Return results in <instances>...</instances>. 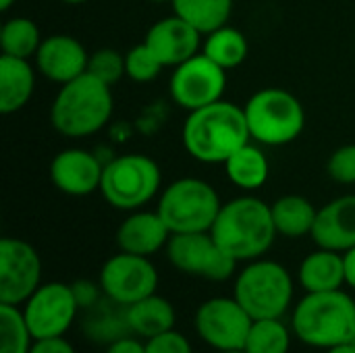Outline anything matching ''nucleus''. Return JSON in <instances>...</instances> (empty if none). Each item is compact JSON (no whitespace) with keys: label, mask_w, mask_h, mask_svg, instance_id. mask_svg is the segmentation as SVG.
Here are the masks:
<instances>
[{"label":"nucleus","mask_w":355,"mask_h":353,"mask_svg":"<svg viewBox=\"0 0 355 353\" xmlns=\"http://www.w3.org/2000/svg\"><path fill=\"white\" fill-rule=\"evenodd\" d=\"M252 141L260 146H287L295 141L306 127L302 102L287 89H258L243 106Z\"/></svg>","instance_id":"obj_6"},{"label":"nucleus","mask_w":355,"mask_h":353,"mask_svg":"<svg viewBox=\"0 0 355 353\" xmlns=\"http://www.w3.org/2000/svg\"><path fill=\"white\" fill-rule=\"evenodd\" d=\"M254 318L231 295H218L202 302L193 314L196 335L212 352L243 350Z\"/></svg>","instance_id":"obj_11"},{"label":"nucleus","mask_w":355,"mask_h":353,"mask_svg":"<svg viewBox=\"0 0 355 353\" xmlns=\"http://www.w3.org/2000/svg\"><path fill=\"white\" fill-rule=\"evenodd\" d=\"M233 298L254 320L285 318L295 306V283L281 262L258 258L235 275Z\"/></svg>","instance_id":"obj_5"},{"label":"nucleus","mask_w":355,"mask_h":353,"mask_svg":"<svg viewBox=\"0 0 355 353\" xmlns=\"http://www.w3.org/2000/svg\"><path fill=\"white\" fill-rule=\"evenodd\" d=\"M35 92V71L29 60L0 56V112H19Z\"/></svg>","instance_id":"obj_22"},{"label":"nucleus","mask_w":355,"mask_h":353,"mask_svg":"<svg viewBox=\"0 0 355 353\" xmlns=\"http://www.w3.org/2000/svg\"><path fill=\"white\" fill-rule=\"evenodd\" d=\"M218 191L204 179L183 177L166 185L158 198L156 212L175 233H206L220 212Z\"/></svg>","instance_id":"obj_7"},{"label":"nucleus","mask_w":355,"mask_h":353,"mask_svg":"<svg viewBox=\"0 0 355 353\" xmlns=\"http://www.w3.org/2000/svg\"><path fill=\"white\" fill-rule=\"evenodd\" d=\"M42 285L37 250L17 237L0 239V304L21 306Z\"/></svg>","instance_id":"obj_14"},{"label":"nucleus","mask_w":355,"mask_h":353,"mask_svg":"<svg viewBox=\"0 0 355 353\" xmlns=\"http://www.w3.org/2000/svg\"><path fill=\"white\" fill-rule=\"evenodd\" d=\"M23 318L33 339L67 337L71 327L79 318V304L73 287L60 281L42 283L23 304Z\"/></svg>","instance_id":"obj_10"},{"label":"nucleus","mask_w":355,"mask_h":353,"mask_svg":"<svg viewBox=\"0 0 355 353\" xmlns=\"http://www.w3.org/2000/svg\"><path fill=\"white\" fill-rule=\"evenodd\" d=\"M104 353H146V341L129 333V335L112 341L110 345H106Z\"/></svg>","instance_id":"obj_37"},{"label":"nucleus","mask_w":355,"mask_h":353,"mask_svg":"<svg viewBox=\"0 0 355 353\" xmlns=\"http://www.w3.org/2000/svg\"><path fill=\"white\" fill-rule=\"evenodd\" d=\"M270 210H272V221H275V229L279 235L287 239H300V237L312 235L318 208L308 198L297 196V193L281 196L279 200L270 204Z\"/></svg>","instance_id":"obj_25"},{"label":"nucleus","mask_w":355,"mask_h":353,"mask_svg":"<svg viewBox=\"0 0 355 353\" xmlns=\"http://www.w3.org/2000/svg\"><path fill=\"white\" fill-rule=\"evenodd\" d=\"M148 2H156V4H162V2H171V0H148Z\"/></svg>","instance_id":"obj_43"},{"label":"nucleus","mask_w":355,"mask_h":353,"mask_svg":"<svg viewBox=\"0 0 355 353\" xmlns=\"http://www.w3.org/2000/svg\"><path fill=\"white\" fill-rule=\"evenodd\" d=\"M160 183V166L150 156L123 154L104 164L100 193L108 206L133 212L156 198Z\"/></svg>","instance_id":"obj_8"},{"label":"nucleus","mask_w":355,"mask_h":353,"mask_svg":"<svg viewBox=\"0 0 355 353\" xmlns=\"http://www.w3.org/2000/svg\"><path fill=\"white\" fill-rule=\"evenodd\" d=\"M187 154L204 164L225 162L233 152L252 141L243 106L218 100L187 112L181 131Z\"/></svg>","instance_id":"obj_2"},{"label":"nucleus","mask_w":355,"mask_h":353,"mask_svg":"<svg viewBox=\"0 0 355 353\" xmlns=\"http://www.w3.org/2000/svg\"><path fill=\"white\" fill-rule=\"evenodd\" d=\"M98 283L108 300L127 308L156 293L158 270L150 258L119 250L102 264Z\"/></svg>","instance_id":"obj_13"},{"label":"nucleus","mask_w":355,"mask_h":353,"mask_svg":"<svg viewBox=\"0 0 355 353\" xmlns=\"http://www.w3.org/2000/svg\"><path fill=\"white\" fill-rule=\"evenodd\" d=\"M291 325L285 318L254 320L243 350L248 353H289L293 343Z\"/></svg>","instance_id":"obj_29"},{"label":"nucleus","mask_w":355,"mask_h":353,"mask_svg":"<svg viewBox=\"0 0 355 353\" xmlns=\"http://www.w3.org/2000/svg\"><path fill=\"white\" fill-rule=\"evenodd\" d=\"M15 2H17V0H0V10H2V12L10 10V6H12Z\"/></svg>","instance_id":"obj_40"},{"label":"nucleus","mask_w":355,"mask_h":353,"mask_svg":"<svg viewBox=\"0 0 355 353\" xmlns=\"http://www.w3.org/2000/svg\"><path fill=\"white\" fill-rule=\"evenodd\" d=\"M112 110V85L92 73H83L60 85L50 106V123L60 135L83 139L104 129Z\"/></svg>","instance_id":"obj_4"},{"label":"nucleus","mask_w":355,"mask_h":353,"mask_svg":"<svg viewBox=\"0 0 355 353\" xmlns=\"http://www.w3.org/2000/svg\"><path fill=\"white\" fill-rule=\"evenodd\" d=\"M214 353H248L245 350H233V352H214Z\"/></svg>","instance_id":"obj_42"},{"label":"nucleus","mask_w":355,"mask_h":353,"mask_svg":"<svg viewBox=\"0 0 355 353\" xmlns=\"http://www.w3.org/2000/svg\"><path fill=\"white\" fill-rule=\"evenodd\" d=\"M166 67L158 60V56L141 42L133 46L125 54V77L135 83H150L154 81Z\"/></svg>","instance_id":"obj_31"},{"label":"nucleus","mask_w":355,"mask_h":353,"mask_svg":"<svg viewBox=\"0 0 355 353\" xmlns=\"http://www.w3.org/2000/svg\"><path fill=\"white\" fill-rule=\"evenodd\" d=\"M33 341L21 306L0 304V353H29Z\"/></svg>","instance_id":"obj_30"},{"label":"nucleus","mask_w":355,"mask_h":353,"mask_svg":"<svg viewBox=\"0 0 355 353\" xmlns=\"http://www.w3.org/2000/svg\"><path fill=\"white\" fill-rule=\"evenodd\" d=\"M202 52L212 58L216 64H220L225 71L237 69L243 64V60L250 54V44L243 31L237 27H231L229 23L206 33L202 40Z\"/></svg>","instance_id":"obj_26"},{"label":"nucleus","mask_w":355,"mask_h":353,"mask_svg":"<svg viewBox=\"0 0 355 353\" xmlns=\"http://www.w3.org/2000/svg\"><path fill=\"white\" fill-rule=\"evenodd\" d=\"M327 175L341 183V185H354L355 183V144H347L337 148L329 162H327Z\"/></svg>","instance_id":"obj_33"},{"label":"nucleus","mask_w":355,"mask_h":353,"mask_svg":"<svg viewBox=\"0 0 355 353\" xmlns=\"http://www.w3.org/2000/svg\"><path fill=\"white\" fill-rule=\"evenodd\" d=\"M223 166L227 179L243 191L260 189L270 175L268 158L256 141H248L245 146H241L223 162Z\"/></svg>","instance_id":"obj_24"},{"label":"nucleus","mask_w":355,"mask_h":353,"mask_svg":"<svg viewBox=\"0 0 355 353\" xmlns=\"http://www.w3.org/2000/svg\"><path fill=\"white\" fill-rule=\"evenodd\" d=\"M354 343H355V341H354Z\"/></svg>","instance_id":"obj_44"},{"label":"nucleus","mask_w":355,"mask_h":353,"mask_svg":"<svg viewBox=\"0 0 355 353\" xmlns=\"http://www.w3.org/2000/svg\"><path fill=\"white\" fill-rule=\"evenodd\" d=\"M40 27L27 17H10L0 27V48L2 54L15 58H35L42 44Z\"/></svg>","instance_id":"obj_28"},{"label":"nucleus","mask_w":355,"mask_h":353,"mask_svg":"<svg viewBox=\"0 0 355 353\" xmlns=\"http://www.w3.org/2000/svg\"><path fill=\"white\" fill-rule=\"evenodd\" d=\"M71 287H73V293H75V300H77L81 312L89 310L92 306H96L104 298L100 283H94L89 279H79V281L71 283Z\"/></svg>","instance_id":"obj_35"},{"label":"nucleus","mask_w":355,"mask_h":353,"mask_svg":"<svg viewBox=\"0 0 355 353\" xmlns=\"http://www.w3.org/2000/svg\"><path fill=\"white\" fill-rule=\"evenodd\" d=\"M35 69L50 81L64 85L87 73L89 54L85 46L69 33H52L42 40L35 54Z\"/></svg>","instance_id":"obj_17"},{"label":"nucleus","mask_w":355,"mask_h":353,"mask_svg":"<svg viewBox=\"0 0 355 353\" xmlns=\"http://www.w3.org/2000/svg\"><path fill=\"white\" fill-rule=\"evenodd\" d=\"M324 353H355V343H345V345H337V347H331Z\"/></svg>","instance_id":"obj_39"},{"label":"nucleus","mask_w":355,"mask_h":353,"mask_svg":"<svg viewBox=\"0 0 355 353\" xmlns=\"http://www.w3.org/2000/svg\"><path fill=\"white\" fill-rule=\"evenodd\" d=\"M104 162L83 148L60 150L50 162V179L58 191L73 198H83L100 189Z\"/></svg>","instance_id":"obj_15"},{"label":"nucleus","mask_w":355,"mask_h":353,"mask_svg":"<svg viewBox=\"0 0 355 353\" xmlns=\"http://www.w3.org/2000/svg\"><path fill=\"white\" fill-rule=\"evenodd\" d=\"M202 37L204 35L196 27L173 12L171 17H164L150 25L144 44L158 56V60L166 69H175L177 64L202 52Z\"/></svg>","instance_id":"obj_16"},{"label":"nucleus","mask_w":355,"mask_h":353,"mask_svg":"<svg viewBox=\"0 0 355 353\" xmlns=\"http://www.w3.org/2000/svg\"><path fill=\"white\" fill-rule=\"evenodd\" d=\"M87 73L102 79L108 85H116L125 77V54H119L112 48H100L89 54Z\"/></svg>","instance_id":"obj_32"},{"label":"nucleus","mask_w":355,"mask_h":353,"mask_svg":"<svg viewBox=\"0 0 355 353\" xmlns=\"http://www.w3.org/2000/svg\"><path fill=\"white\" fill-rule=\"evenodd\" d=\"M79 329L89 343L104 347L131 333L127 325V308L108 300L106 295L89 310H83Z\"/></svg>","instance_id":"obj_21"},{"label":"nucleus","mask_w":355,"mask_h":353,"mask_svg":"<svg viewBox=\"0 0 355 353\" xmlns=\"http://www.w3.org/2000/svg\"><path fill=\"white\" fill-rule=\"evenodd\" d=\"M345 258V285L355 291V248L343 254Z\"/></svg>","instance_id":"obj_38"},{"label":"nucleus","mask_w":355,"mask_h":353,"mask_svg":"<svg viewBox=\"0 0 355 353\" xmlns=\"http://www.w3.org/2000/svg\"><path fill=\"white\" fill-rule=\"evenodd\" d=\"M310 237L314 239L316 248L341 254L355 248V193L339 196L318 208Z\"/></svg>","instance_id":"obj_18"},{"label":"nucleus","mask_w":355,"mask_h":353,"mask_svg":"<svg viewBox=\"0 0 355 353\" xmlns=\"http://www.w3.org/2000/svg\"><path fill=\"white\" fill-rule=\"evenodd\" d=\"M164 250L168 262L183 275L212 283H225L237 275V260L214 241L210 231L175 233Z\"/></svg>","instance_id":"obj_9"},{"label":"nucleus","mask_w":355,"mask_h":353,"mask_svg":"<svg viewBox=\"0 0 355 353\" xmlns=\"http://www.w3.org/2000/svg\"><path fill=\"white\" fill-rule=\"evenodd\" d=\"M127 325L131 335L148 341L152 337L173 331L177 325V312L166 298L152 293L127 306Z\"/></svg>","instance_id":"obj_23"},{"label":"nucleus","mask_w":355,"mask_h":353,"mask_svg":"<svg viewBox=\"0 0 355 353\" xmlns=\"http://www.w3.org/2000/svg\"><path fill=\"white\" fill-rule=\"evenodd\" d=\"M293 337L312 350H331L355 341V300L343 289L306 293L289 314Z\"/></svg>","instance_id":"obj_1"},{"label":"nucleus","mask_w":355,"mask_h":353,"mask_svg":"<svg viewBox=\"0 0 355 353\" xmlns=\"http://www.w3.org/2000/svg\"><path fill=\"white\" fill-rule=\"evenodd\" d=\"M29 353H77L73 343L67 337H52V339H37Z\"/></svg>","instance_id":"obj_36"},{"label":"nucleus","mask_w":355,"mask_h":353,"mask_svg":"<svg viewBox=\"0 0 355 353\" xmlns=\"http://www.w3.org/2000/svg\"><path fill=\"white\" fill-rule=\"evenodd\" d=\"M214 241L237 262L262 258L277 239L270 204L254 196H241L220 206L210 229Z\"/></svg>","instance_id":"obj_3"},{"label":"nucleus","mask_w":355,"mask_h":353,"mask_svg":"<svg viewBox=\"0 0 355 353\" xmlns=\"http://www.w3.org/2000/svg\"><path fill=\"white\" fill-rule=\"evenodd\" d=\"M60 2H64V4H83V2H87V0H60Z\"/></svg>","instance_id":"obj_41"},{"label":"nucleus","mask_w":355,"mask_h":353,"mask_svg":"<svg viewBox=\"0 0 355 353\" xmlns=\"http://www.w3.org/2000/svg\"><path fill=\"white\" fill-rule=\"evenodd\" d=\"M171 231L156 210H133L116 229V246L121 252L152 258L166 248Z\"/></svg>","instance_id":"obj_19"},{"label":"nucleus","mask_w":355,"mask_h":353,"mask_svg":"<svg viewBox=\"0 0 355 353\" xmlns=\"http://www.w3.org/2000/svg\"><path fill=\"white\" fill-rule=\"evenodd\" d=\"M300 287L306 293L335 291L345 285V258L341 252L316 248L310 252L297 268Z\"/></svg>","instance_id":"obj_20"},{"label":"nucleus","mask_w":355,"mask_h":353,"mask_svg":"<svg viewBox=\"0 0 355 353\" xmlns=\"http://www.w3.org/2000/svg\"><path fill=\"white\" fill-rule=\"evenodd\" d=\"M225 87L227 71L204 52L177 64L168 83L173 102L187 112L223 100Z\"/></svg>","instance_id":"obj_12"},{"label":"nucleus","mask_w":355,"mask_h":353,"mask_svg":"<svg viewBox=\"0 0 355 353\" xmlns=\"http://www.w3.org/2000/svg\"><path fill=\"white\" fill-rule=\"evenodd\" d=\"M146 353H193L191 341L177 329L146 341Z\"/></svg>","instance_id":"obj_34"},{"label":"nucleus","mask_w":355,"mask_h":353,"mask_svg":"<svg viewBox=\"0 0 355 353\" xmlns=\"http://www.w3.org/2000/svg\"><path fill=\"white\" fill-rule=\"evenodd\" d=\"M173 12L196 27L202 35L229 23L233 0H171Z\"/></svg>","instance_id":"obj_27"}]
</instances>
